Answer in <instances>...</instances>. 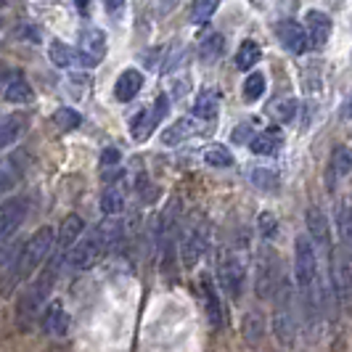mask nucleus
<instances>
[{
    "instance_id": "obj_13",
    "label": "nucleus",
    "mask_w": 352,
    "mask_h": 352,
    "mask_svg": "<svg viewBox=\"0 0 352 352\" xmlns=\"http://www.w3.org/2000/svg\"><path fill=\"white\" fill-rule=\"evenodd\" d=\"M276 35H278V40H281V45L286 51L292 53L307 51V32L302 30L297 21H281L278 30H276Z\"/></svg>"
},
{
    "instance_id": "obj_9",
    "label": "nucleus",
    "mask_w": 352,
    "mask_h": 352,
    "mask_svg": "<svg viewBox=\"0 0 352 352\" xmlns=\"http://www.w3.org/2000/svg\"><path fill=\"white\" fill-rule=\"evenodd\" d=\"M217 276H220L223 289L228 292V297L239 300V297H241V286H244V265H241V260L233 257V254H226V257L220 260Z\"/></svg>"
},
{
    "instance_id": "obj_6",
    "label": "nucleus",
    "mask_w": 352,
    "mask_h": 352,
    "mask_svg": "<svg viewBox=\"0 0 352 352\" xmlns=\"http://www.w3.org/2000/svg\"><path fill=\"white\" fill-rule=\"evenodd\" d=\"M167 104H170V101H167V96H159L154 106L141 109V111L130 120V135H133L135 141H146V138L151 135V130L164 120V114H167Z\"/></svg>"
},
{
    "instance_id": "obj_40",
    "label": "nucleus",
    "mask_w": 352,
    "mask_h": 352,
    "mask_svg": "<svg viewBox=\"0 0 352 352\" xmlns=\"http://www.w3.org/2000/svg\"><path fill=\"white\" fill-rule=\"evenodd\" d=\"M80 11H82V14H88V0H80Z\"/></svg>"
},
{
    "instance_id": "obj_39",
    "label": "nucleus",
    "mask_w": 352,
    "mask_h": 352,
    "mask_svg": "<svg viewBox=\"0 0 352 352\" xmlns=\"http://www.w3.org/2000/svg\"><path fill=\"white\" fill-rule=\"evenodd\" d=\"M122 6H124V0H106V11H109L111 16H117V14L122 11Z\"/></svg>"
},
{
    "instance_id": "obj_2",
    "label": "nucleus",
    "mask_w": 352,
    "mask_h": 352,
    "mask_svg": "<svg viewBox=\"0 0 352 352\" xmlns=\"http://www.w3.org/2000/svg\"><path fill=\"white\" fill-rule=\"evenodd\" d=\"M120 233H122V223H120L114 214H109V220H104L90 236H85L82 241L74 244L72 265H74L77 270H88V267H93L109 249L120 241Z\"/></svg>"
},
{
    "instance_id": "obj_30",
    "label": "nucleus",
    "mask_w": 352,
    "mask_h": 352,
    "mask_svg": "<svg viewBox=\"0 0 352 352\" xmlns=\"http://www.w3.org/2000/svg\"><path fill=\"white\" fill-rule=\"evenodd\" d=\"M53 122H56V127H58V130L69 133V130H77V127H80L82 117H80L74 109H69V106H61V109H56V114H53Z\"/></svg>"
},
{
    "instance_id": "obj_12",
    "label": "nucleus",
    "mask_w": 352,
    "mask_h": 352,
    "mask_svg": "<svg viewBox=\"0 0 352 352\" xmlns=\"http://www.w3.org/2000/svg\"><path fill=\"white\" fill-rule=\"evenodd\" d=\"M43 329H45V334H53V336H64L69 331V316H67L64 305L58 300L48 302V307L43 313Z\"/></svg>"
},
{
    "instance_id": "obj_31",
    "label": "nucleus",
    "mask_w": 352,
    "mask_h": 352,
    "mask_svg": "<svg viewBox=\"0 0 352 352\" xmlns=\"http://www.w3.org/2000/svg\"><path fill=\"white\" fill-rule=\"evenodd\" d=\"M217 11V0H194L191 6V24H207L212 19V14Z\"/></svg>"
},
{
    "instance_id": "obj_14",
    "label": "nucleus",
    "mask_w": 352,
    "mask_h": 352,
    "mask_svg": "<svg viewBox=\"0 0 352 352\" xmlns=\"http://www.w3.org/2000/svg\"><path fill=\"white\" fill-rule=\"evenodd\" d=\"M307 37L316 48H326L329 43V35H331V19L326 16L323 11H307Z\"/></svg>"
},
{
    "instance_id": "obj_17",
    "label": "nucleus",
    "mask_w": 352,
    "mask_h": 352,
    "mask_svg": "<svg viewBox=\"0 0 352 352\" xmlns=\"http://www.w3.org/2000/svg\"><path fill=\"white\" fill-rule=\"evenodd\" d=\"M143 88V74L138 69H124L120 77H117V85H114V96H117V101H133Z\"/></svg>"
},
{
    "instance_id": "obj_38",
    "label": "nucleus",
    "mask_w": 352,
    "mask_h": 352,
    "mask_svg": "<svg viewBox=\"0 0 352 352\" xmlns=\"http://www.w3.org/2000/svg\"><path fill=\"white\" fill-rule=\"evenodd\" d=\"M249 138V124H239L236 130H233V141L236 143H244Z\"/></svg>"
},
{
    "instance_id": "obj_5",
    "label": "nucleus",
    "mask_w": 352,
    "mask_h": 352,
    "mask_svg": "<svg viewBox=\"0 0 352 352\" xmlns=\"http://www.w3.org/2000/svg\"><path fill=\"white\" fill-rule=\"evenodd\" d=\"M331 286L342 307H352V263L344 249H331Z\"/></svg>"
},
{
    "instance_id": "obj_22",
    "label": "nucleus",
    "mask_w": 352,
    "mask_h": 352,
    "mask_svg": "<svg viewBox=\"0 0 352 352\" xmlns=\"http://www.w3.org/2000/svg\"><path fill=\"white\" fill-rule=\"evenodd\" d=\"M82 228H85L82 217H80V214H69V217L61 223V228H58V244H61V249L74 247V244L80 241V233H82Z\"/></svg>"
},
{
    "instance_id": "obj_10",
    "label": "nucleus",
    "mask_w": 352,
    "mask_h": 352,
    "mask_svg": "<svg viewBox=\"0 0 352 352\" xmlns=\"http://www.w3.org/2000/svg\"><path fill=\"white\" fill-rule=\"evenodd\" d=\"M281 267H278V257L273 252H267V257L260 260L257 267V297H270L276 294L278 283H281Z\"/></svg>"
},
{
    "instance_id": "obj_15",
    "label": "nucleus",
    "mask_w": 352,
    "mask_h": 352,
    "mask_svg": "<svg viewBox=\"0 0 352 352\" xmlns=\"http://www.w3.org/2000/svg\"><path fill=\"white\" fill-rule=\"evenodd\" d=\"M305 220H307V233H310V239L320 244V247H331V233H329V217L323 214V212L318 210V207H307L305 212Z\"/></svg>"
},
{
    "instance_id": "obj_3",
    "label": "nucleus",
    "mask_w": 352,
    "mask_h": 352,
    "mask_svg": "<svg viewBox=\"0 0 352 352\" xmlns=\"http://www.w3.org/2000/svg\"><path fill=\"white\" fill-rule=\"evenodd\" d=\"M61 263H64V257L51 260V263L40 270V276H37L35 281L27 286V292H24V297H21V305H19V318H21V320H24V318L32 320L37 310H40L43 305H48V294H51L53 283L58 278Z\"/></svg>"
},
{
    "instance_id": "obj_37",
    "label": "nucleus",
    "mask_w": 352,
    "mask_h": 352,
    "mask_svg": "<svg viewBox=\"0 0 352 352\" xmlns=\"http://www.w3.org/2000/svg\"><path fill=\"white\" fill-rule=\"evenodd\" d=\"M120 162V151L117 148H104V154H101V164L109 167V164H117Z\"/></svg>"
},
{
    "instance_id": "obj_4",
    "label": "nucleus",
    "mask_w": 352,
    "mask_h": 352,
    "mask_svg": "<svg viewBox=\"0 0 352 352\" xmlns=\"http://www.w3.org/2000/svg\"><path fill=\"white\" fill-rule=\"evenodd\" d=\"M273 329L278 342L292 347L294 336H297V320H294V289L292 283L281 278L278 289H276V316H273Z\"/></svg>"
},
{
    "instance_id": "obj_25",
    "label": "nucleus",
    "mask_w": 352,
    "mask_h": 352,
    "mask_svg": "<svg viewBox=\"0 0 352 352\" xmlns=\"http://www.w3.org/2000/svg\"><path fill=\"white\" fill-rule=\"evenodd\" d=\"M124 207V191L122 186H117V183H111V186H106L104 188V196H101V210L104 214H120Z\"/></svg>"
},
{
    "instance_id": "obj_24",
    "label": "nucleus",
    "mask_w": 352,
    "mask_h": 352,
    "mask_svg": "<svg viewBox=\"0 0 352 352\" xmlns=\"http://www.w3.org/2000/svg\"><path fill=\"white\" fill-rule=\"evenodd\" d=\"M331 183L339 180V177H347L352 173V151L344 148V146H336L334 154H331Z\"/></svg>"
},
{
    "instance_id": "obj_41",
    "label": "nucleus",
    "mask_w": 352,
    "mask_h": 352,
    "mask_svg": "<svg viewBox=\"0 0 352 352\" xmlns=\"http://www.w3.org/2000/svg\"><path fill=\"white\" fill-rule=\"evenodd\" d=\"M350 114H352V104H350Z\"/></svg>"
},
{
    "instance_id": "obj_33",
    "label": "nucleus",
    "mask_w": 352,
    "mask_h": 352,
    "mask_svg": "<svg viewBox=\"0 0 352 352\" xmlns=\"http://www.w3.org/2000/svg\"><path fill=\"white\" fill-rule=\"evenodd\" d=\"M252 183H254L260 191H276V188H278V175H276L273 170L254 167V170H252Z\"/></svg>"
},
{
    "instance_id": "obj_8",
    "label": "nucleus",
    "mask_w": 352,
    "mask_h": 352,
    "mask_svg": "<svg viewBox=\"0 0 352 352\" xmlns=\"http://www.w3.org/2000/svg\"><path fill=\"white\" fill-rule=\"evenodd\" d=\"M27 210H30V204H27V199H24V196L6 199V201L0 204V244H3V241H8V239L14 236V230L24 223Z\"/></svg>"
},
{
    "instance_id": "obj_23",
    "label": "nucleus",
    "mask_w": 352,
    "mask_h": 352,
    "mask_svg": "<svg viewBox=\"0 0 352 352\" xmlns=\"http://www.w3.org/2000/svg\"><path fill=\"white\" fill-rule=\"evenodd\" d=\"M3 98H6L8 104H30V101L35 98V93H32V88H30V82H27V80L16 77V80H11V82L6 85Z\"/></svg>"
},
{
    "instance_id": "obj_34",
    "label": "nucleus",
    "mask_w": 352,
    "mask_h": 352,
    "mask_svg": "<svg viewBox=\"0 0 352 352\" xmlns=\"http://www.w3.org/2000/svg\"><path fill=\"white\" fill-rule=\"evenodd\" d=\"M204 162L210 167H230L233 164V154H230L226 146H210L204 151Z\"/></svg>"
},
{
    "instance_id": "obj_28",
    "label": "nucleus",
    "mask_w": 352,
    "mask_h": 352,
    "mask_svg": "<svg viewBox=\"0 0 352 352\" xmlns=\"http://www.w3.org/2000/svg\"><path fill=\"white\" fill-rule=\"evenodd\" d=\"M21 127H24V117H19V114L8 117L6 122L0 124V151L16 141L19 135H21Z\"/></svg>"
},
{
    "instance_id": "obj_36",
    "label": "nucleus",
    "mask_w": 352,
    "mask_h": 352,
    "mask_svg": "<svg viewBox=\"0 0 352 352\" xmlns=\"http://www.w3.org/2000/svg\"><path fill=\"white\" fill-rule=\"evenodd\" d=\"M260 230H263L265 239H270V236L276 233V217H273L270 212H263V214H260Z\"/></svg>"
},
{
    "instance_id": "obj_19",
    "label": "nucleus",
    "mask_w": 352,
    "mask_h": 352,
    "mask_svg": "<svg viewBox=\"0 0 352 352\" xmlns=\"http://www.w3.org/2000/svg\"><path fill=\"white\" fill-rule=\"evenodd\" d=\"M281 133L278 130H265V133H257L252 141H249V148L257 154V157H273L278 148H281Z\"/></svg>"
},
{
    "instance_id": "obj_32",
    "label": "nucleus",
    "mask_w": 352,
    "mask_h": 352,
    "mask_svg": "<svg viewBox=\"0 0 352 352\" xmlns=\"http://www.w3.org/2000/svg\"><path fill=\"white\" fill-rule=\"evenodd\" d=\"M265 96V74L263 72H252L244 82V98L247 101H260Z\"/></svg>"
},
{
    "instance_id": "obj_1",
    "label": "nucleus",
    "mask_w": 352,
    "mask_h": 352,
    "mask_svg": "<svg viewBox=\"0 0 352 352\" xmlns=\"http://www.w3.org/2000/svg\"><path fill=\"white\" fill-rule=\"evenodd\" d=\"M53 244H56V230H53L51 226H48V228H40L37 233H32L30 241H27L24 249H21V254H19V263L8 270V281L0 286V294L8 297V294L14 292L16 281L30 278L37 267H43L45 260H48V254L53 252Z\"/></svg>"
},
{
    "instance_id": "obj_35",
    "label": "nucleus",
    "mask_w": 352,
    "mask_h": 352,
    "mask_svg": "<svg viewBox=\"0 0 352 352\" xmlns=\"http://www.w3.org/2000/svg\"><path fill=\"white\" fill-rule=\"evenodd\" d=\"M204 292H207V310H210V320L214 323V326H220V323H223V313H220V302H217V297H214L210 281H204Z\"/></svg>"
},
{
    "instance_id": "obj_27",
    "label": "nucleus",
    "mask_w": 352,
    "mask_h": 352,
    "mask_svg": "<svg viewBox=\"0 0 352 352\" xmlns=\"http://www.w3.org/2000/svg\"><path fill=\"white\" fill-rule=\"evenodd\" d=\"M223 48H226V37L217 35V32H212V35H207L201 43H199V58L201 61H217L220 58V53H223Z\"/></svg>"
},
{
    "instance_id": "obj_18",
    "label": "nucleus",
    "mask_w": 352,
    "mask_h": 352,
    "mask_svg": "<svg viewBox=\"0 0 352 352\" xmlns=\"http://www.w3.org/2000/svg\"><path fill=\"white\" fill-rule=\"evenodd\" d=\"M199 133V124H196V120H191V117H183V120H177V122H173L164 133H162V143L164 146H177V143L188 141L191 135H196Z\"/></svg>"
},
{
    "instance_id": "obj_16",
    "label": "nucleus",
    "mask_w": 352,
    "mask_h": 352,
    "mask_svg": "<svg viewBox=\"0 0 352 352\" xmlns=\"http://www.w3.org/2000/svg\"><path fill=\"white\" fill-rule=\"evenodd\" d=\"M207 247V228L204 226H194V228L186 233V241H183V263L188 267H194L199 263V257L204 254Z\"/></svg>"
},
{
    "instance_id": "obj_26",
    "label": "nucleus",
    "mask_w": 352,
    "mask_h": 352,
    "mask_svg": "<svg viewBox=\"0 0 352 352\" xmlns=\"http://www.w3.org/2000/svg\"><path fill=\"white\" fill-rule=\"evenodd\" d=\"M260 56H263L260 45H257L254 40H244V43L239 45V51H236V67L241 72H249L260 61Z\"/></svg>"
},
{
    "instance_id": "obj_21",
    "label": "nucleus",
    "mask_w": 352,
    "mask_h": 352,
    "mask_svg": "<svg viewBox=\"0 0 352 352\" xmlns=\"http://www.w3.org/2000/svg\"><path fill=\"white\" fill-rule=\"evenodd\" d=\"M217 109H220V93L217 90H201L196 96L194 114L199 120H214L217 117Z\"/></svg>"
},
{
    "instance_id": "obj_20",
    "label": "nucleus",
    "mask_w": 352,
    "mask_h": 352,
    "mask_svg": "<svg viewBox=\"0 0 352 352\" xmlns=\"http://www.w3.org/2000/svg\"><path fill=\"white\" fill-rule=\"evenodd\" d=\"M48 56H51V61L58 67V69L80 67V51L69 48V45H67V43H61V40H51V45H48Z\"/></svg>"
},
{
    "instance_id": "obj_11",
    "label": "nucleus",
    "mask_w": 352,
    "mask_h": 352,
    "mask_svg": "<svg viewBox=\"0 0 352 352\" xmlns=\"http://www.w3.org/2000/svg\"><path fill=\"white\" fill-rule=\"evenodd\" d=\"M21 173H24V154L21 151H16V154H11V157H6L0 162V199L16 186Z\"/></svg>"
},
{
    "instance_id": "obj_29",
    "label": "nucleus",
    "mask_w": 352,
    "mask_h": 352,
    "mask_svg": "<svg viewBox=\"0 0 352 352\" xmlns=\"http://www.w3.org/2000/svg\"><path fill=\"white\" fill-rule=\"evenodd\" d=\"M270 117L276 120V122H292L294 120V114H297V101L294 98H278V101H273L270 104Z\"/></svg>"
},
{
    "instance_id": "obj_7",
    "label": "nucleus",
    "mask_w": 352,
    "mask_h": 352,
    "mask_svg": "<svg viewBox=\"0 0 352 352\" xmlns=\"http://www.w3.org/2000/svg\"><path fill=\"white\" fill-rule=\"evenodd\" d=\"M77 51H80V67H85V69L98 67L106 56V35L98 27L82 30V35H80V48H77Z\"/></svg>"
}]
</instances>
